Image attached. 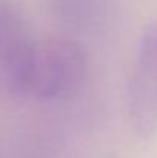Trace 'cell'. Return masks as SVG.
<instances>
[{
	"instance_id": "1",
	"label": "cell",
	"mask_w": 157,
	"mask_h": 158,
	"mask_svg": "<svg viewBox=\"0 0 157 158\" xmlns=\"http://www.w3.org/2000/svg\"><path fill=\"white\" fill-rule=\"evenodd\" d=\"M86 69V49L66 35L29 37L0 58L2 85L19 98H68L82 86Z\"/></svg>"
},
{
	"instance_id": "2",
	"label": "cell",
	"mask_w": 157,
	"mask_h": 158,
	"mask_svg": "<svg viewBox=\"0 0 157 158\" xmlns=\"http://www.w3.org/2000/svg\"><path fill=\"white\" fill-rule=\"evenodd\" d=\"M126 110L137 135L151 137L157 131V20L139 39L126 86Z\"/></svg>"
},
{
	"instance_id": "3",
	"label": "cell",
	"mask_w": 157,
	"mask_h": 158,
	"mask_svg": "<svg viewBox=\"0 0 157 158\" xmlns=\"http://www.w3.org/2000/svg\"><path fill=\"white\" fill-rule=\"evenodd\" d=\"M57 20L74 29L94 28L103 14V0H50Z\"/></svg>"
},
{
	"instance_id": "4",
	"label": "cell",
	"mask_w": 157,
	"mask_h": 158,
	"mask_svg": "<svg viewBox=\"0 0 157 158\" xmlns=\"http://www.w3.org/2000/svg\"><path fill=\"white\" fill-rule=\"evenodd\" d=\"M28 39L22 12L9 0H0V58Z\"/></svg>"
}]
</instances>
